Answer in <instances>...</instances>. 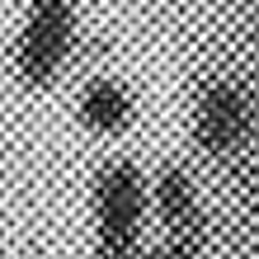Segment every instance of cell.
I'll list each match as a JSON object with an SVG mask.
<instances>
[{"label":"cell","mask_w":259,"mask_h":259,"mask_svg":"<svg viewBox=\"0 0 259 259\" xmlns=\"http://www.w3.org/2000/svg\"><path fill=\"white\" fill-rule=\"evenodd\" d=\"M151 189L132 160H109L95 179V250L90 259H142Z\"/></svg>","instance_id":"cell-1"},{"label":"cell","mask_w":259,"mask_h":259,"mask_svg":"<svg viewBox=\"0 0 259 259\" xmlns=\"http://www.w3.org/2000/svg\"><path fill=\"white\" fill-rule=\"evenodd\" d=\"M75 48V0H28L10 66L28 90H48Z\"/></svg>","instance_id":"cell-2"},{"label":"cell","mask_w":259,"mask_h":259,"mask_svg":"<svg viewBox=\"0 0 259 259\" xmlns=\"http://www.w3.org/2000/svg\"><path fill=\"white\" fill-rule=\"evenodd\" d=\"M151 207L165 226V236L184 250H203L207 240V212H203V198H198V184L189 170L179 165H165L151 184Z\"/></svg>","instance_id":"cell-3"},{"label":"cell","mask_w":259,"mask_h":259,"mask_svg":"<svg viewBox=\"0 0 259 259\" xmlns=\"http://www.w3.org/2000/svg\"><path fill=\"white\" fill-rule=\"evenodd\" d=\"M245 132H250V99H245L240 85L217 80V85H207L203 95H198V104H193V137H198L203 151L226 156V151H236L245 142Z\"/></svg>","instance_id":"cell-4"},{"label":"cell","mask_w":259,"mask_h":259,"mask_svg":"<svg viewBox=\"0 0 259 259\" xmlns=\"http://www.w3.org/2000/svg\"><path fill=\"white\" fill-rule=\"evenodd\" d=\"M80 123L99 137H113L132 123V95L118 80L109 75H95V80H85L80 90Z\"/></svg>","instance_id":"cell-5"},{"label":"cell","mask_w":259,"mask_h":259,"mask_svg":"<svg viewBox=\"0 0 259 259\" xmlns=\"http://www.w3.org/2000/svg\"><path fill=\"white\" fill-rule=\"evenodd\" d=\"M142 259H198V250H184V245H175V240H165L156 250H142Z\"/></svg>","instance_id":"cell-6"}]
</instances>
